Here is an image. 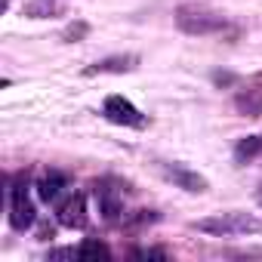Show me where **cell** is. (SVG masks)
I'll use <instances>...</instances> for the list:
<instances>
[{
    "instance_id": "6da1fadb",
    "label": "cell",
    "mask_w": 262,
    "mask_h": 262,
    "mask_svg": "<svg viewBox=\"0 0 262 262\" xmlns=\"http://www.w3.org/2000/svg\"><path fill=\"white\" fill-rule=\"evenodd\" d=\"M194 228L207 231L213 237H237V234H259L262 231V219L253 216V213H244V210H228V213H219V216L194 222Z\"/></svg>"
},
{
    "instance_id": "7a4b0ae2",
    "label": "cell",
    "mask_w": 262,
    "mask_h": 262,
    "mask_svg": "<svg viewBox=\"0 0 262 262\" xmlns=\"http://www.w3.org/2000/svg\"><path fill=\"white\" fill-rule=\"evenodd\" d=\"M176 25L185 31V34H222L228 28L225 16L207 10V7H198V4H185L176 10Z\"/></svg>"
},
{
    "instance_id": "3957f363",
    "label": "cell",
    "mask_w": 262,
    "mask_h": 262,
    "mask_svg": "<svg viewBox=\"0 0 262 262\" xmlns=\"http://www.w3.org/2000/svg\"><path fill=\"white\" fill-rule=\"evenodd\" d=\"M102 114L111 120V123H117V126H133V129H142L145 123H148V117L129 102L126 96H108L105 99V105H102Z\"/></svg>"
},
{
    "instance_id": "277c9868",
    "label": "cell",
    "mask_w": 262,
    "mask_h": 262,
    "mask_svg": "<svg viewBox=\"0 0 262 262\" xmlns=\"http://www.w3.org/2000/svg\"><path fill=\"white\" fill-rule=\"evenodd\" d=\"M34 219H37V213H34V204L28 198V188L22 182H16L10 188V225L16 231H25L34 225Z\"/></svg>"
},
{
    "instance_id": "5b68a950",
    "label": "cell",
    "mask_w": 262,
    "mask_h": 262,
    "mask_svg": "<svg viewBox=\"0 0 262 262\" xmlns=\"http://www.w3.org/2000/svg\"><path fill=\"white\" fill-rule=\"evenodd\" d=\"M161 173H164L176 188H182V191H188V194H201V191L210 188V182H207L201 173H194V170H188V167H182V164H161Z\"/></svg>"
},
{
    "instance_id": "8992f818",
    "label": "cell",
    "mask_w": 262,
    "mask_h": 262,
    "mask_svg": "<svg viewBox=\"0 0 262 262\" xmlns=\"http://www.w3.org/2000/svg\"><path fill=\"white\" fill-rule=\"evenodd\" d=\"M56 219H59V225H65V228H83V225H86V194H83V191L68 194V198L56 207Z\"/></svg>"
},
{
    "instance_id": "52a82bcc",
    "label": "cell",
    "mask_w": 262,
    "mask_h": 262,
    "mask_svg": "<svg viewBox=\"0 0 262 262\" xmlns=\"http://www.w3.org/2000/svg\"><path fill=\"white\" fill-rule=\"evenodd\" d=\"M93 194H96V204H99L102 219H105V222H117V219H120V213H123L117 188H114L108 179H102V182H93Z\"/></svg>"
},
{
    "instance_id": "ba28073f",
    "label": "cell",
    "mask_w": 262,
    "mask_h": 262,
    "mask_svg": "<svg viewBox=\"0 0 262 262\" xmlns=\"http://www.w3.org/2000/svg\"><path fill=\"white\" fill-rule=\"evenodd\" d=\"M139 68V56L126 53V56H108L96 65L86 68V74H126V71H136Z\"/></svg>"
},
{
    "instance_id": "9c48e42d",
    "label": "cell",
    "mask_w": 262,
    "mask_h": 262,
    "mask_svg": "<svg viewBox=\"0 0 262 262\" xmlns=\"http://www.w3.org/2000/svg\"><path fill=\"white\" fill-rule=\"evenodd\" d=\"M37 198L40 201H47V204H53L59 194H62V188H68V179L62 176V173H56V170H50V173H43L40 179H37Z\"/></svg>"
},
{
    "instance_id": "30bf717a",
    "label": "cell",
    "mask_w": 262,
    "mask_h": 262,
    "mask_svg": "<svg viewBox=\"0 0 262 262\" xmlns=\"http://www.w3.org/2000/svg\"><path fill=\"white\" fill-rule=\"evenodd\" d=\"M111 250L99 241V237H83L77 247V259H108Z\"/></svg>"
},
{
    "instance_id": "8fae6325",
    "label": "cell",
    "mask_w": 262,
    "mask_h": 262,
    "mask_svg": "<svg viewBox=\"0 0 262 262\" xmlns=\"http://www.w3.org/2000/svg\"><path fill=\"white\" fill-rule=\"evenodd\" d=\"M259 151H262V136H247V139H241V142L234 145V158H237V164L256 158Z\"/></svg>"
},
{
    "instance_id": "7c38bea8",
    "label": "cell",
    "mask_w": 262,
    "mask_h": 262,
    "mask_svg": "<svg viewBox=\"0 0 262 262\" xmlns=\"http://www.w3.org/2000/svg\"><path fill=\"white\" fill-rule=\"evenodd\" d=\"M86 31H90V25H86V22H77V25H68V28L62 31V40H65V43H77L80 37H86Z\"/></svg>"
},
{
    "instance_id": "4fadbf2b",
    "label": "cell",
    "mask_w": 262,
    "mask_h": 262,
    "mask_svg": "<svg viewBox=\"0 0 262 262\" xmlns=\"http://www.w3.org/2000/svg\"><path fill=\"white\" fill-rule=\"evenodd\" d=\"M237 108L247 111L250 117H256V114L262 111V99H259V96H237Z\"/></svg>"
},
{
    "instance_id": "5bb4252c",
    "label": "cell",
    "mask_w": 262,
    "mask_h": 262,
    "mask_svg": "<svg viewBox=\"0 0 262 262\" xmlns=\"http://www.w3.org/2000/svg\"><path fill=\"white\" fill-rule=\"evenodd\" d=\"M158 219V213H151V210H136V216L129 219V225H145V222H155Z\"/></svg>"
},
{
    "instance_id": "9a60e30c",
    "label": "cell",
    "mask_w": 262,
    "mask_h": 262,
    "mask_svg": "<svg viewBox=\"0 0 262 262\" xmlns=\"http://www.w3.org/2000/svg\"><path fill=\"white\" fill-rule=\"evenodd\" d=\"M213 83H216V86H225V83H234V74H228V71H216V74H213Z\"/></svg>"
},
{
    "instance_id": "2e32d148",
    "label": "cell",
    "mask_w": 262,
    "mask_h": 262,
    "mask_svg": "<svg viewBox=\"0 0 262 262\" xmlns=\"http://www.w3.org/2000/svg\"><path fill=\"white\" fill-rule=\"evenodd\" d=\"M259 201H262V188H259Z\"/></svg>"
}]
</instances>
